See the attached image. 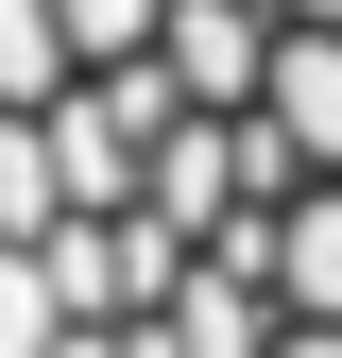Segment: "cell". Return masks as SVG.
<instances>
[{"mask_svg":"<svg viewBox=\"0 0 342 358\" xmlns=\"http://www.w3.org/2000/svg\"><path fill=\"white\" fill-rule=\"evenodd\" d=\"M0 358H69V290H52V239H0Z\"/></svg>","mask_w":342,"mask_h":358,"instance_id":"cell-1","label":"cell"}]
</instances>
